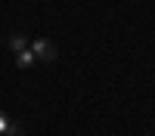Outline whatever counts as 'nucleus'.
<instances>
[{
	"instance_id": "2",
	"label": "nucleus",
	"mask_w": 155,
	"mask_h": 136,
	"mask_svg": "<svg viewBox=\"0 0 155 136\" xmlns=\"http://www.w3.org/2000/svg\"><path fill=\"white\" fill-rule=\"evenodd\" d=\"M34 62H37V56L31 53V46H28V49H22V53H16V65H19V68H31Z\"/></svg>"
},
{
	"instance_id": "1",
	"label": "nucleus",
	"mask_w": 155,
	"mask_h": 136,
	"mask_svg": "<svg viewBox=\"0 0 155 136\" xmlns=\"http://www.w3.org/2000/svg\"><path fill=\"white\" fill-rule=\"evenodd\" d=\"M31 53L37 56V62H56V46L47 40V37H37L31 43Z\"/></svg>"
},
{
	"instance_id": "3",
	"label": "nucleus",
	"mask_w": 155,
	"mask_h": 136,
	"mask_svg": "<svg viewBox=\"0 0 155 136\" xmlns=\"http://www.w3.org/2000/svg\"><path fill=\"white\" fill-rule=\"evenodd\" d=\"M9 46L16 49V53H22V49H28V40H25V34H12V37H9Z\"/></svg>"
},
{
	"instance_id": "4",
	"label": "nucleus",
	"mask_w": 155,
	"mask_h": 136,
	"mask_svg": "<svg viewBox=\"0 0 155 136\" xmlns=\"http://www.w3.org/2000/svg\"><path fill=\"white\" fill-rule=\"evenodd\" d=\"M9 130H12V121L3 115V111H0V133H6V136H9Z\"/></svg>"
}]
</instances>
